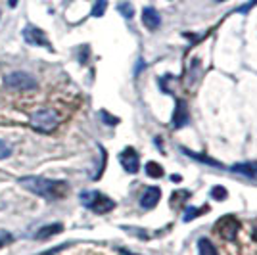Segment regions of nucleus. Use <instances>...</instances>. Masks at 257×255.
<instances>
[{
	"label": "nucleus",
	"instance_id": "nucleus-3",
	"mask_svg": "<svg viewBox=\"0 0 257 255\" xmlns=\"http://www.w3.org/2000/svg\"><path fill=\"white\" fill-rule=\"evenodd\" d=\"M81 202L90 211L100 213V215L102 213H108V211H111L115 207V202L111 198H108V196H104L102 192H83L81 194Z\"/></svg>",
	"mask_w": 257,
	"mask_h": 255
},
{
	"label": "nucleus",
	"instance_id": "nucleus-2",
	"mask_svg": "<svg viewBox=\"0 0 257 255\" xmlns=\"http://www.w3.org/2000/svg\"><path fill=\"white\" fill-rule=\"evenodd\" d=\"M60 125V117L52 109H38L31 115V127L40 133H52Z\"/></svg>",
	"mask_w": 257,
	"mask_h": 255
},
{
	"label": "nucleus",
	"instance_id": "nucleus-11",
	"mask_svg": "<svg viewBox=\"0 0 257 255\" xmlns=\"http://www.w3.org/2000/svg\"><path fill=\"white\" fill-rule=\"evenodd\" d=\"M231 171L246 175L250 179H257V161H244V163H236L231 167Z\"/></svg>",
	"mask_w": 257,
	"mask_h": 255
},
{
	"label": "nucleus",
	"instance_id": "nucleus-24",
	"mask_svg": "<svg viewBox=\"0 0 257 255\" xmlns=\"http://www.w3.org/2000/svg\"><path fill=\"white\" fill-rule=\"evenodd\" d=\"M254 240H257V229L254 231Z\"/></svg>",
	"mask_w": 257,
	"mask_h": 255
},
{
	"label": "nucleus",
	"instance_id": "nucleus-9",
	"mask_svg": "<svg viewBox=\"0 0 257 255\" xmlns=\"http://www.w3.org/2000/svg\"><path fill=\"white\" fill-rule=\"evenodd\" d=\"M159 198H161V190L158 186H148L140 196V206H142V209H152V207L158 206Z\"/></svg>",
	"mask_w": 257,
	"mask_h": 255
},
{
	"label": "nucleus",
	"instance_id": "nucleus-19",
	"mask_svg": "<svg viewBox=\"0 0 257 255\" xmlns=\"http://www.w3.org/2000/svg\"><path fill=\"white\" fill-rule=\"evenodd\" d=\"M12 156V148L8 142H4V140H0V159H6Z\"/></svg>",
	"mask_w": 257,
	"mask_h": 255
},
{
	"label": "nucleus",
	"instance_id": "nucleus-5",
	"mask_svg": "<svg viewBox=\"0 0 257 255\" xmlns=\"http://www.w3.org/2000/svg\"><path fill=\"white\" fill-rule=\"evenodd\" d=\"M6 86L17 88V90H27V88H35V86H37V81H35V77H31L29 73L13 71L6 77Z\"/></svg>",
	"mask_w": 257,
	"mask_h": 255
},
{
	"label": "nucleus",
	"instance_id": "nucleus-21",
	"mask_svg": "<svg viewBox=\"0 0 257 255\" xmlns=\"http://www.w3.org/2000/svg\"><path fill=\"white\" fill-rule=\"evenodd\" d=\"M10 240H12V234H10V232H0V248L6 246Z\"/></svg>",
	"mask_w": 257,
	"mask_h": 255
},
{
	"label": "nucleus",
	"instance_id": "nucleus-10",
	"mask_svg": "<svg viewBox=\"0 0 257 255\" xmlns=\"http://www.w3.org/2000/svg\"><path fill=\"white\" fill-rule=\"evenodd\" d=\"M142 23L146 25L150 31H156L159 25H161V15H159L154 8H144L142 10Z\"/></svg>",
	"mask_w": 257,
	"mask_h": 255
},
{
	"label": "nucleus",
	"instance_id": "nucleus-12",
	"mask_svg": "<svg viewBox=\"0 0 257 255\" xmlns=\"http://www.w3.org/2000/svg\"><path fill=\"white\" fill-rule=\"evenodd\" d=\"M63 231V225H60V223H54V225H46V227H42L40 231L35 234V240H48V238H52V236H56V234H60V232Z\"/></svg>",
	"mask_w": 257,
	"mask_h": 255
},
{
	"label": "nucleus",
	"instance_id": "nucleus-15",
	"mask_svg": "<svg viewBox=\"0 0 257 255\" xmlns=\"http://www.w3.org/2000/svg\"><path fill=\"white\" fill-rule=\"evenodd\" d=\"M146 175L150 179H161L163 177V167L156 161H148L146 163Z\"/></svg>",
	"mask_w": 257,
	"mask_h": 255
},
{
	"label": "nucleus",
	"instance_id": "nucleus-23",
	"mask_svg": "<svg viewBox=\"0 0 257 255\" xmlns=\"http://www.w3.org/2000/svg\"><path fill=\"white\" fill-rule=\"evenodd\" d=\"M8 4H10V6H12V8H13V6H15V4H17V0H10V2H8Z\"/></svg>",
	"mask_w": 257,
	"mask_h": 255
},
{
	"label": "nucleus",
	"instance_id": "nucleus-14",
	"mask_svg": "<svg viewBox=\"0 0 257 255\" xmlns=\"http://www.w3.org/2000/svg\"><path fill=\"white\" fill-rule=\"evenodd\" d=\"M209 211V206H204V207H186V211H184L183 215V221L184 223H188V221H192V219L200 217L202 213H208Z\"/></svg>",
	"mask_w": 257,
	"mask_h": 255
},
{
	"label": "nucleus",
	"instance_id": "nucleus-16",
	"mask_svg": "<svg viewBox=\"0 0 257 255\" xmlns=\"http://www.w3.org/2000/svg\"><path fill=\"white\" fill-rule=\"evenodd\" d=\"M117 10H119L127 19H131V17L135 15V10H133V4H131V2H121V4L117 6Z\"/></svg>",
	"mask_w": 257,
	"mask_h": 255
},
{
	"label": "nucleus",
	"instance_id": "nucleus-4",
	"mask_svg": "<svg viewBox=\"0 0 257 255\" xmlns=\"http://www.w3.org/2000/svg\"><path fill=\"white\" fill-rule=\"evenodd\" d=\"M238 229H240V223H238V219L234 217V215H225V217H221L219 221L215 223L217 234H221V238H225V240H229V242H233L234 238H236Z\"/></svg>",
	"mask_w": 257,
	"mask_h": 255
},
{
	"label": "nucleus",
	"instance_id": "nucleus-8",
	"mask_svg": "<svg viewBox=\"0 0 257 255\" xmlns=\"http://www.w3.org/2000/svg\"><path fill=\"white\" fill-rule=\"evenodd\" d=\"M190 119V113H188V106L184 100H177L175 104V111H173V127L175 129H181L184 127Z\"/></svg>",
	"mask_w": 257,
	"mask_h": 255
},
{
	"label": "nucleus",
	"instance_id": "nucleus-18",
	"mask_svg": "<svg viewBox=\"0 0 257 255\" xmlns=\"http://www.w3.org/2000/svg\"><path fill=\"white\" fill-rule=\"evenodd\" d=\"M211 196H213V200H227L229 192H227L225 186H213L211 188Z\"/></svg>",
	"mask_w": 257,
	"mask_h": 255
},
{
	"label": "nucleus",
	"instance_id": "nucleus-17",
	"mask_svg": "<svg viewBox=\"0 0 257 255\" xmlns=\"http://www.w3.org/2000/svg\"><path fill=\"white\" fill-rule=\"evenodd\" d=\"M106 8H108V0H96V4H94V8H92V15H94V17L104 15Z\"/></svg>",
	"mask_w": 257,
	"mask_h": 255
},
{
	"label": "nucleus",
	"instance_id": "nucleus-7",
	"mask_svg": "<svg viewBox=\"0 0 257 255\" xmlns=\"http://www.w3.org/2000/svg\"><path fill=\"white\" fill-rule=\"evenodd\" d=\"M119 161H121V167L127 173L135 175L140 169V159H138V154H136L135 148H125L121 154H119Z\"/></svg>",
	"mask_w": 257,
	"mask_h": 255
},
{
	"label": "nucleus",
	"instance_id": "nucleus-1",
	"mask_svg": "<svg viewBox=\"0 0 257 255\" xmlns=\"http://www.w3.org/2000/svg\"><path fill=\"white\" fill-rule=\"evenodd\" d=\"M19 184L27 188L29 192L46 198V200H58L63 198L67 192V184L61 181H52V179H42V177H23L19 179Z\"/></svg>",
	"mask_w": 257,
	"mask_h": 255
},
{
	"label": "nucleus",
	"instance_id": "nucleus-6",
	"mask_svg": "<svg viewBox=\"0 0 257 255\" xmlns=\"http://www.w3.org/2000/svg\"><path fill=\"white\" fill-rule=\"evenodd\" d=\"M23 38L25 42L33 44V46H44V48H50L48 36L42 29H38L35 25H27L23 29Z\"/></svg>",
	"mask_w": 257,
	"mask_h": 255
},
{
	"label": "nucleus",
	"instance_id": "nucleus-22",
	"mask_svg": "<svg viewBox=\"0 0 257 255\" xmlns=\"http://www.w3.org/2000/svg\"><path fill=\"white\" fill-rule=\"evenodd\" d=\"M171 181H173V182H181V181H183V179H181V175H173V177H171Z\"/></svg>",
	"mask_w": 257,
	"mask_h": 255
},
{
	"label": "nucleus",
	"instance_id": "nucleus-20",
	"mask_svg": "<svg viewBox=\"0 0 257 255\" xmlns=\"http://www.w3.org/2000/svg\"><path fill=\"white\" fill-rule=\"evenodd\" d=\"M100 115H102V121L108 123V125H117V123H119V119H115L113 115H110V113H108V111H104V109L100 111Z\"/></svg>",
	"mask_w": 257,
	"mask_h": 255
},
{
	"label": "nucleus",
	"instance_id": "nucleus-13",
	"mask_svg": "<svg viewBox=\"0 0 257 255\" xmlns=\"http://www.w3.org/2000/svg\"><path fill=\"white\" fill-rule=\"evenodd\" d=\"M198 250H200V255H219L217 254V248L213 246V242L209 238H200Z\"/></svg>",
	"mask_w": 257,
	"mask_h": 255
}]
</instances>
